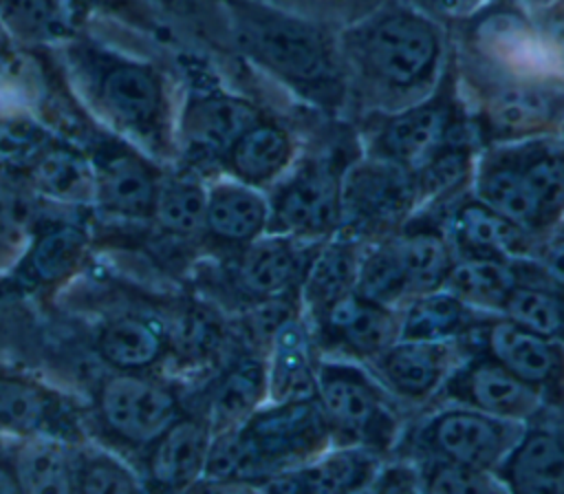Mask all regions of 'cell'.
<instances>
[{"label": "cell", "mask_w": 564, "mask_h": 494, "mask_svg": "<svg viewBox=\"0 0 564 494\" xmlns=\"http://www.w3.org/2000/svg\"><path fill=\"white\" fill-rule=\"evenodd\" d=\"M350 121L432 95L452 62L445 22L408 0H386L339 29Z\"/></svg>", "instance_id": "obj_1"}, {"label": "cell", "mask_w": 564, "mask_h": 494, "mask_svg": "<svg viewBox=\"0 0 564 494\" xmlns=\"http://www.w3.org/2000/svg\"><path fill=\"white\" fill-rule=\"evenodd\" d=\"M55 49L70 90L97 126L174 163L178 97L163 66L84 29Z\"/></svg>", "instance_id": "obj_2"}, {"label": "cell", "mask_w": 564, "mask_h": 494, "mask_svg": "<svg viewBox=\"0 0 564 494\" xmlns=\"http://www.w3.org/2000/svg\"><path fill=\"white\" fill-rule=\"evenodd\" d=\"M234 51L315 112L348 117L339 29L262 0H218Z\"/></svg>", "instance_id": "obj_3"}, {"label": "cell", "mask_w": 564, "mask_h": 494, "mask_svg": "<svg viewBox=\"0 0 564 494\" xmlns=\"http://www.w3.org/2000/svg\"><path fill=\"white\" fill-rule=\"evenodd\" d=\"M452 62L480 148L560 135L564 73L546 55H474L452 49Z\"/></svg>", "instance_id": "obj_4"}, {"label": "cell", "mask_w": 564, "mask_h": 494, "mask_svg": "<svg viewBox=\"0 0 564 494\" xmlns=\"http://www.w3.org/2000/svg\"><path fill=\"white\" fill-rule=\"evenodd\" d=\"M333 445L315 395L267 399L245 421L214 432L200 483L260 487Z\"/></svg>", "instance_id": "obj_5"}, {"label": "cell", "mask_w": 564, "mask_h": 494, "mask_svg": "<svg viewBox=\"0 0 564 494\" xmlns=\"http://www.w3.org/2000/svg\"><path fill=\"white\" fill-rule=\"evenodd\" d=\"M315 397L326 417L333 445H357L390 457L412 417L361 362L319 355Z\"/></svg>", "instance_id": "obj_6"}, {"label": "cell", "mask_w": 564, "mask_h": 494, "mask_svg": "<svg viewBox=\"0 0 564 494\" xmlns=\"http://www.w3.org/2000/svg\"><path fill=\"white\" fill-rule=\"evenodd\" d=\"M350 124H355L364 154L390 161L412 174L447 143L469 135L476 137L456 84L454 62L425 99L401 110L364 115Z\"/></svg>", "instance_id": "obj_7"}, {"label": "cell", "mask_w": 564, "mask_h": 494, "mask_svg": "<svg viewBox=\"0 0 564 494\" xmlns=\"http://www.w3.org/2000/svg\"><path fill=\"white\" fill-rule=\"evenodd\" d=\"M361 152L359 139L324 146L297 157L293 168L267 190L271 229L306 243H322L341 227V181L348 163Z\"/></svg>", "instance_id": "obj_8"}, {"label": "cell", "mask_w": 564, "mask_h": 494, "mask_svg": "<svg viewBox=\"0 0 564 494\" xmlns=\"http://www.w3.org/2000/svg\"><path fill=\"white\" fill-rule=\"evenodd\" d=\"M183 66L187 86L178 97L174 163L200 176L207 168L220 174L225 152L264 110L251 97L223 86L200 64L183 60Z\"/></svg>", "instance_id": "obj_9"}, {"label": "cell", "mask_w": 564, "mask_h": 494, "mask_svg": "<svg viewBox=\"0 0 564 494\" xmlns=\"http://www.w3.org/2000/svg\"><path fill=\"white\" fill-rule=\"evenodd\" d=\"M524 426L463 404L441 401L408 419L392 454L449 459L496 474Z\"/></svg>", "instance_id": "obj_10"}, {"label": "cell", "mask_w": 564, "mask_h": 494, "mask_svg": "<svg viewBox=\"0 0 564 494\" xmlns=\"http://www.w3.org/2000/svg\"><path fill=\"white\" fill-rule=\"evenodd\" d=\"M421 201L412 172L359 152L346 168L341 181V227L366 243L399 232Z\"/></svg>", "instance_id": "obj_11"}, {"label": "cell", "mask_w": 564, "mask_h": 494, "mask_svg": "<svg viewBox=\"0 0 564 494\" xmlns=\"http://www.w3.org/2000/svg\"><path fill=\"white\" fill-rule=\"evenodd\" d=\"M181 412L176 388L152 370H110L95 393L97 421L132 450H145Z\"/></svg>", "instance_id": "obj_12"}, {"label": "cell", "mask_w": 564, "mask_h": 494, "mask_svg": "<svg viewBox=\"0 0 564 494\" xmlns=\"http://www.w3.org/2000/svg\"><path fill=\"white\" fill-rule=\"evenodd\" d=\"M463 351H482L531 386L564 417V342L535 333L502 313H485L460 340Z\"/></svg>", "instance_id": "obj_13"}, {"label": "cell", "mask_w": 564, "mask_h": 494, "mask_svg": "<svg viewBox=\"0 0 564 494\" xmlns=\"http://www.w3.org/2000/svg\"><path fill=\"white\" fill-rule=\"evenodd\" d=\"M0 434L15 441L57 437L84 443L82 406L42 373L0 357Z\"/></svg>", "instance_id": "obj_14"}, {"label": "cell", "mask_w": 564, "mask_h": 494, "mask_svg": "<svg viewBox=\"0 0 564 494\" xmlns=\"http://www.w3.org/2000/svg\"><path fill=\"white\" fill-rule=\"evenodd\" d=\"M84 148L95 170L93 207L110 218L152 223L165 163L101 126Z\"/></svg>", "instance_id": "obj_15"}, {"label": "cell", "mask_w": 564, "mask_h": 494, "mask_svg": "<svg viewBox=\"0 0 564 494\" xmlns=\"http://www.w3.org/2000/svg\"><path fill=\"white\" fill-rule=\"evenodd\" d=\"M93 249L90 229L70 216L37 218L9 265L7 287L18 296H40L62 289L86 265Z\"/></svg>", "instance_id": "obj_16"}, {"label": "cell", "mask_w": 564, "mask_h": 494, "mask_svg": "<svg viewBox=\"0 0 564 494\" xmlns=\"http://www.w3.org/2000/svg\"><path fill=\"white\" fill-rule=\"evenodd\" d=\"M463 404L502 419L531 423L553 415L544 399L482 351H465L434 404ZM557 417V415H555Z\"/></svg>", "instance_id": "obj_17"}, {"label": "cell", "mask_w": 564, "mask_h": 494, "mask_svg": "<svg viewBox=\"0 0 564 494\" xmlns=\"http://www.w3.org/2000/svg\"><path fill=\"white\" fill-rule=\"evenodd\" d=\"M463 353L460 342L399 337L366 366L410 415H416L436 401Z\"/></svg>", "instance_id": "obj_18"}, {"label": "cell", "mask_w": 564, "mask_h": 494, "mask_svg": "<svg viewBox=\"0 0 564 494\" xmlns=\"http://www.w3.org/2000/svg\"><path fill=\"white\" fill-rule=\"evenodd\" d=\"M319 355L372 362L401 335L399 309L361 296L357 289L308 322Z\"/></svg>", "instance_id": "obj_19"}, {"label": "cell", "mask_w": 564, "mask_h": 494, "mask_svg": "<svg viewBox=\"0 0 564 494\" xmlns=\"http://www.w3.org/2000/svg\"><path fill=\"white\" fill-rule=\"evenodd\" d=\"M319 243L267 232L247 247L231 251L227 265L234 289L251 304L297 296Z\"/></svg>", "instance_id": "obj_20"}, {"label": "cell", "mask_w": 564, "mask_h": 494, "mask_svg": "<svg viewBox=\"0 0 564 494\" xmlns=\"http://www.w3.org/2000/svg\"><path fill=\"white\" fill-rule=\"evenodd\" d=\"M443 227L456 258L524 260L542 240L480 201L471 190L443 207Z\"/></svg>", "instance_id": "obj_21"}, {"label": "cell", "mask_w": 564, "mask_h": 494, "mask_svg": "<svg viewBox=\"0 0 564 494\" xmlns=\"http://www.w3.org/2000/svg\"><path fill=\"white\" fill-rule=\"evenodd\" d=\"M214 426L203 412H181L143 452V479L148 487L181 492L198 485L205 474Z\"/></svg>", "instance_id": "obj_22"}, {"label": "cell", "mask_w": 564, "mask_h": 494, "mask_svg": "<svg viewBox=\"0 0 564 494\" xmlns=\"http://www.w3.org/2000/svg\"><path fill=\"white\" fill-rule=\"evenodd\" d=\"M271 229V203L267 190L229 174L207 179L205 232L212 243L231 251L251 245Z\"/></svg>", "instance_id": "obj_23"}, {"label": "cell", "mask_w": 564, "mask_h": 494, "mask_svg": "<svg viewBox=\"0 0 564 494\" xmlns=\"http://www.w3.org/2000/svg\"><path fill=\"white\" fill-rule=\"evenodd\" d=\"M496 476L505 492H564V417L527 423Z\"/></svg>", "instance_id": "obj_24"}, {"label": "cell", "mask_w": 564, "mask_h": 494, "mask_svg": "<svg viewBox=\"0 0 564 494\" xmlns=\"http://www.w3.org/2000/svg\"><path fill=\"white\" fill-rule=\"evenodd\" d=\"M300 154L302 141L295 130L264 112L225 152L220 172L269 190L293 168Z\"/></svg>", "instance_id": "obj_25"}, {"label": "cell", "mask_w": 564, "mask_h": 494, "mask_svg": "<svg viewBox=\"0 0 564 494\" xmlns=\"http://www.w3.org/2000/svg\"><path fill=\"white\" fill-rule=\"evenodd\" d=\"M471 192L535 238H544L549 234L540 205L524 179L516 143L480 148Z\"/></svg>", "instance_id": "obj_26"}, {"label": "cell", "mask_w": 564, "mask_h": 494, "mask_svg": "<svg viewBox=\"0 0 564 494\" xmlns=\"http://www.w3.org/2000/svg\"><path fill=\"white\" fill-rule=\"evenodd\" d=\"M386 457L357 445H330L308 463L286 470L258 490L278 492H370Z\"/></svg>", "instance_id": "obj_27"}, {"label": "cell", "mask_w": 564, "mask_h": 494, "mask_svg": "<svg viewBox=\"0 0 564 494\" xmlns=\"http://www.w3.org/2000/svg\"><path fill=\"white\" fill-rule=\"evenodd\" d=\"M364 247L366 240L346 232H337L317 245L300 287V304L306 322L317 320L337 300L357 289Z\"/></svg>", "instance_id": "obj_28"}, {"label": "cell", "mask_w": 564, "mask_h": 494, "mask_svg": "<svg viewBox=\"0 0 564 494\" xmlns=\"http://www.w3.org/2000/svg\"><path fill=\"white\" fill-rule=\"evenodd\" d=\"M167 348V331L148 313H115L95 333V355L110 370H154Z\"/></svg>", "instance_id": "obj_29"}, {"label": "cell", "mask_w": 564, "mask_h": 494, "mask_svg": "<svg viewBox=\"0 0 564 494\" xmlns=\"http://www.w3.org/2000/svg\"><path fill=\"white\" fill-rule=\"evenodd\" d=\"M24 187L55 205H93L95 170L86 148L57 132L31 168Z\"/></svg>", "instance_id": "obj_30"}, {"label": "cell", "mask_w": 564, "mask_h": 494, "mask_svg": "<svg viewBox=\"0 0 564 494\" xmlns=\"http://www.w3.org/2000/svg\"><path fill=\"white\" fill-rule=\"evenodd\" d=\"M269 399H295L315 395L317 346L302 311L286 318L267 344Z\"/></svg>", "instance_id": "obj_31"}, {"label": "cell", "mask_w": 564, "mask_h": 494, "mask_svg": "<svg viewBox=\"0 0 564 494\" xmlns=\"http://www.w3.org/2000/svg\"><path fill=\"white\" fill-rule=\"evenodd\" d=\"M401 335L432 342H460L485 315L449 289L438 287L414 296L401 309Z\"/></svg>", "instance_id": "obj_32"}, {"label": "cell", "mask_w": 564, "mask_h": 494, "mask_svg": "<svg viewBox=\"0 0 564 494\" xmlns=\"http://www.w3.org/2000/svg\"><path fill=\"white\" fill-rule=\"evenodd\" d=\"M77 445L79 443L57 437H31L15 441V472L20 492H77Z\"/></svg>", "instance_id": "obj_33"}, {"label": "cell", "mask_w": 564, "mask_h": 494, "mask_svg": "<svg viewBox=\"0 0 564 494\" xmlns=\"http://www.w3.org/2000/svg\"><path fill=\"white\" fill-rule=\"evenodd\" d=\"M0 20L22 49L57 46L82 29L73 0H0Z\"/></svg>", "instance_id": "obj_34"}, {"label": "cell", "mask_w": 564, "mask_h": 494, "mask_svg": "<svg viewBox=\"0 0 564 494\" xmlns=\"http://www.w3.org/2000/svg\"><path fill=\"white\" fill-rule=\"evenodd\" d=\"M502 315L564 342V287L546 280L531 258L520 260V278L511 289Z\"/></svg>", "instance_id": "obj_35"}, {"label": "cell", "mask_w": 564, "mask_h": 494, "mask_svg": "<svg viewBox=\"0 0 564 494\" xmlns=\"http://www.w3.org/2000/svg\"><path fill=\"white\" fill-rule=\"evenodd\" d=\"M207 210V179L178 168L176 172L165 170L159 196L154 203L152 223L172 238H196L205 232Z\"/></svg>", "instance_id": "obj_36"}, {"label": "cell", "mask_w": 564, "mask_h": 494, "mask_svg": "<svg viewBox=\"0 0 564 494\" xmlns=\"http://www.w3.org/2000/svg\"><path fill=\"white\" fill-rule=\"evenodd\" d=\"M518 278L520 260L456 258L443 287L480 313H502Z\"/></svg>", "instance_id": "obj_37"}, {"label": "cell", "mask_w": 564, "mask_h": 494, "mask_svg": "<svg viewBox=\"0 0 564 494\" xmlns=\"http://www.w3.org/2000/svg\"><path fill=\"white\" fill-rule=\"evenodd\" d=\"M524 179L540 205L549 234L564 223V143L560 137L516 141Z\"/></svg>", "instance_id": "obj_38"}, {"label": "cell", "mask_w": 564, "mask_h": 494, "mask_svg": "<svg viewBox=\"0 0 564 494\" xmlns=\"http://www.w3.org/2000/svg\"><path fill=\"white\" fill-rule=\"evenodd\" d=\"M269 399L267 357H245L236 362L212 393L207 415L214 432L245 421L260 404Z\"/></svg>", "instance_id": "obj_39"}, {"label": "cell", "mask_w": 564, "mask_h": 494, "mask_svg": "<svg viewBox=\"0 0 564 494\" xmlns=\"http://www.w3.org/2000/svg\"><path fill=\"white\" fill-rule=\"evenodd\" d=\"M57 130L24 108L0 110V174L24 185Z\"/></svg>", "instance_id": "obj_40"}, {"label": "cell", "mask_w": 564, "mask_h": 494, "mask_svg": "<svg viewBox=\"0 0 564 494\" xmlns=\"http://www.w3.org/2000/svg\"><path fill=\"white\" fill-rule=\"evenodd\" d=\"M77 492L121 494L148 490L145 479L123 457L88 441L77 445Z\"/></svg>", "instance_id": "obj_41"}, {"label": "cell", "mask_w": 564, "mask_h": 494, "mask_svg": "<svg viewBox=\"0 0 564 494\" xmlns=\"http://www.w3.org/2000/svg\"><path fill=\"white\" fill-rule=\"evenodd\" d=\"M419 463V474H421V492H452V494H489V492H505L502 483L494 472L449 461V459H436V457H425V459H414Z\"/></svg>", "instance_id": "obj_42"}, {"label": "cell", "mask_w": 564, "mask_h": 494, "mask_svg": "<svg viewBox=\"0 0 564 494\" xmlns=\"http://www.w3.org/2000/svg\"><path fill=\"white\" fill-rule=\"evenodd\" d=\"M269 4L284 7L289 11L319 20L333 29H344L386 0H262Z\"/></svg>", "instance_id": "obj_43"}, {"label": "cell", "mask_w": 564, "mask_h": 494, "mask_svg": "<svg viewBox=\"0 0 564 494\" xmlns=\"http://www.w3.org/2000/svg\"><path fill=\"white\" fill-rule=\"evenodd\" d=\"M527 9L542 51L564 73V0H549Z\"/></svg>", "instance_id": "obj_44"}, {"label": "cell", "mask_w": 564, "mask_h": 494, "mask_svg": "<svg viewBox=\"0 0 564 494\" xmlns=\"http://www.w3.org/2000/svg\"><path fill=\"white\" fill-rule=\"evenodd\" d=\"M370 492H421L419 463L401 454L386 457L377 470Z\"/></svg>", "instance_id": "obj_45"}, {"label": "cell", "mask_w": 564, "mask_h": 494, "mask_svg": "<svg viewBox=\"0 0 564 494\" xmlns=\"http://www.w3.org/2000/svg\"><path fill=\"white\" fill-rule=\"evenodd\" d=\"M82 22L90 13H101L119 20H128L137 26H152V13H150V0H73Z\"/></svg>", "instance_id": "obj_46"}, {"label": "cell", "mask_w": 564, "mask_h": 494, "mask_svg": "<svg viewBox=\"0 0 564 494\" xmlns=\"http://www.w3.org/2000/svg\"><path fill=\"white\" fill-rule=\"evenodd\" d=\"M22 296H18L7 284L0 287V357L18 346L22 335H26V313L20 307Z\"/></svg>", "instance_id": "obj_47"}, {"label": "cell", "mask_w": 564, "mask_h": 494, "mask_svg": "<svg viewBox=\"0 0 564 494\" xmlns=\"http://www.w3.org/2000/svg\"><path fill=\"white\" fill-rule=\"evenodd\" d=\"M531 260L546 280L564 287V225L538 243Z\"/></svg>", "instance_id": "obj_48"}, {"label": "cell", "mask_w": 564, "mask_h": 494, "mask_svg": "<svg viewBox=\"0 0 564 494\" xmlns=\"http://www.w3.org/2000/svg\"><path fill=\"white\" fill-rule=\"evenodd\" d=\"M408 2L416 4L419 9L438 18L441 22L449 24L454 20H460V18L469 15L471 11H476L487 0H408Z\"/></svg>", "instance_id": "obj_49"}, {"label": "cell", "mask_w": 564, "mask_h": 494, "mask_svg": "<svg viewBox=\"0 0 564 494\" xmlns=\"http://www.w3.org/2000/svg\"><path fill=\"white\" fill-rule=\"evenodd\" d=\"M20 51L22 46L0 20V86L11 84L20 75V66H22Z\"/></svg>", "instance_id": "obj_50"}, {"label": "cell", "mask_w": 564, "mask_h": 494, "mask_svg": "<svg viewBox=\"0 0 564 494\" xmlns=\"http://www.w3.org/2000/svg\"><path fill=\"white\" fill-rule=\"evenodd\" d=\"M20 492L15 472V439L0 434V494Z\"/></svg>", "instance_id": "obj_51"}, {"label": "cell", "mask_w": 564, "mask_h": 494, "mask_svg": "<svg viewBox=\"0 0 564 494\" xmlns=\"http://www.w3.org/2000/svg\"><path fill=\"white\" fill-rule=\"evenodd\" d=\"M524 7H535V4H542V2H549V0H520Z\"/></svg>", "instance_id": "obj_52"}, {"label": "cell", "mask_w": 564, "mask_h": 494, "mask_svg": "<svg viewBox=\"0 0 564 494\" xmlns=\"http://www.w3.org/2000/svg\"><path fill=\"white\" fill-rule=\"evenodd\" d=\"M557 137H560V141L564 143V124H562V128H560V135H557Z\"/></svg>", "instance_id": "obj_53"}, {"label": "cell", "mask_w": 564, "mask_h": 494, "mask_svg": "<svg viewBox=\"0 0 564 494\" xmlns=\"http://www.w3.org/2000/svg\"><path fill=\"white\" fill-rule=\"evenodd\" d=\"M562 225H564V223H562Z\"/></svg>", "instance_id": "obj_54"}]
</instances>
